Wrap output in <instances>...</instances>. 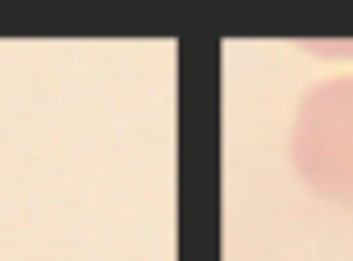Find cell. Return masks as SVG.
Returning <instances> with one entry per match:
<instances>
[{
  "label": "cell",
  "mask_w": 353,
  "mask_h": 261,
  "mask_svg": "<svg viewBox=\"0 0 353 261\" xmlns=\"http://www.w3.org/2000/svg\"><path fill=\"white\" fill-rule=\"evenodd\" d=\"M295 174L320 199L353 211V75L316 83L291 133Z\"/></svg>",
  "instance_id": "6da1fadb"
}]
</instances>
